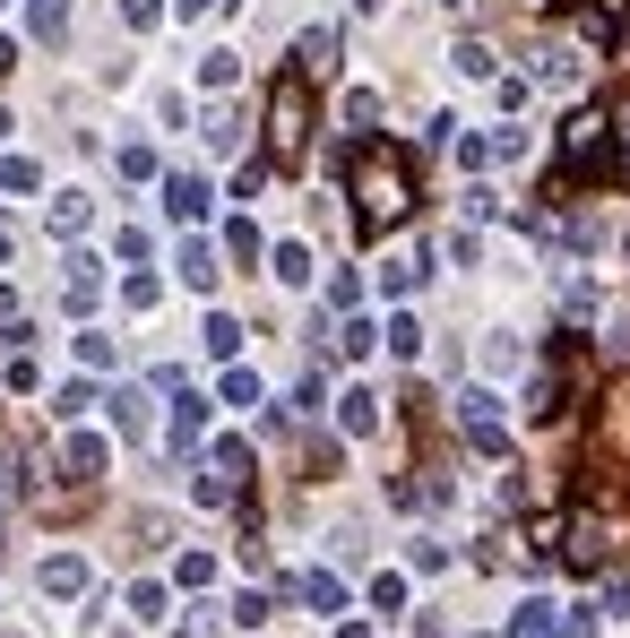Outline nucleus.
Segmentation results:
<instances>
[{
  "instance_id": "f257e3e1",
  "label": "nucleus",
  "mask_w": 630,
  "mask_h": 638,
  "mask_svg": "<svg viewBox=\"0 0 630 638\" xmlns=\"http://www.w3.org/2000/svg\"><path fill=\"white\" fill-rule=\"evenodd\" d=\"M346 198H355V225L363 234H389L415 216V164L389 148V139H355L346 155Z\"/></svg>"
},
{
  "instance_id": "f03ea898",
  "label": "nucleus",
  "mask_w": 630,
  "mask_h": 638,
  "mask_svg": "<svg viewBox=\"0 0 630 638\" xmlns=\"http://www.w3.org/2000/svg\"><path fill=\"white\" fill-rule=\"evenodd\" d=\"M260 139H268V173H294L303 155H312V78L303 69H285L276 87H268V121H260Z\"/></svg>"
},
{
  "instance_id": "7ed1b4c3",
  "label": "nucleus",
  "mask_w": 630,
  "mask_h": 638,
  "mask_svg": "<svg viewBox=\"0 0 630 638\" xmlns=\"http://www.w3.org/2000/svg\"><path fill=\"white\" fill-rule=\"evenodd\" d=\"M276 595H294V604H312V613H346V578H337V570H303V578H285Z\"/></svg>"
},
{
  "instance_id": "20e7f679",
  "label": "nucleus",
  "mask_w": 630,
  "mask_h": 638,
  "mask_svg": "<svg viewBox=\"0 0 630 638\" xmlns=\"http://www.w3.org/2000/svg\"><path fill=\"white\" fill-rule=\"evenodd\" d=\"M61 466H69V484L87 491V484H96V475L112 466V448L96 441V432H69V441H61Z\"/></svg>"
},
{
  "instance_id": "39448f33",
  "label": "nucleus",
  "mask_w": 630,
  "mask_h": 638,
  "mask_svg": "<svg viewBox=\"0 0 630 638\" xmlns=\"http://www.w3.org/2000/svg\"><path fill=\"white\" fill-rule=\"evenodd\" d=\"M164 216H173V225H199V216H208V182H199V173H164Z\"/></svg>"
},
{
  "instance_id": "423d86ee",
  "label": "nucleus",
  "mask_w": 630,
  "mask_h": 638,
  "mask_svg": "<svg viewBox=\"0 0 630 638\" xmlns=\"http://www.w3.org/2000/svg\"><path fill=\"white\" fill-rule=\"evenodd\" d=\"M337 26H303V44H294V69H303V78H328V69H337Z\"/></svg>"
},
{
  "instance_id": "0eeeda50",
  "label": "nucleus",
  "mask_w": 630,
  "mask_h": 638,
  "mask_svg": "<svg viewBox=\"0 0 630 638\" xmlns=\"http://www.w3.org/2000/svg\"><path fill=\"white\" fill-rule=\"evenodd\" d=\"M148 423H156V389H121L112 397V432H121V441H148Z\"/></svg>"
},
{
  "instance_id": "6e6552de",
  "label": "nucleus",
  "mask_w": 630,
  "mask_h": 638,
  "mask_svg": "<svg viewBox=\"0 0 630 638\" xmlns=\"http://www.w3.org/2000/svg\"><path fill=\"white\" fill-rule=\"evenodd\" d=\"M35 587L61 595V604H69V595H87V561H78V552H53V561L35 570Z\"/></svg>"
},
{
  "instance_id": "1a4fd4ad",
  "label": "nucleus",
  "mask_w": 630,
  "mask_h": 638,
  "mask_svg": "<svg viewBox=\"0 0 630 638\" xmlns=\"http://www.w3.org/2000/svg\"><path fill=\"white\" fill-rule=\"evenodd\" d=\"M173 268H182V285H191V294H216V277H225L208 242H182V250H173Z\"/></svg>"
},
{
  "instance_id": "9d476101",
  "label": "nucleus",
  "mask_w": 630,
  "mask_h": 638,
  "mask_svg": "<svg viewBox=\"0 0 630 638\" xmlns=\"http://www.w3.org/2000/svg\"><path fill=\"white\" fill-rule=\"evenodd\" d=\"M199 432H208V397H173V448H199Z\"/></svg>"
},
{
  "instance_id": "9b49d317",
  "label": "nucleus",
  "mask_w": 630,
  "mask_h": 638,
  "mask_svg": "<svg viewBox=\"0 0 630 638\" xmlns=\"http://www.w3.org/2000/svg\"><path fill=\"white\" fill-rule=\"evenodd\" d=\"M337 466H346V441H328V432H312V441H303V475H312V484H328Z\"/></svg>"
},
{
  "instance_id": "f8f14e48",
  "label": "nucleus",
  "mask_w": 630,
  "mask_h": 638,
  "mask_svg": "<svg viewBox=\"0 0 630 638\" xmlns=\"http://www.w3.org/2000/svg\"><path fill=\"white\" fill-rule=\"evenodd\" d=\"M510 638H571V621H553V604L535 595V604H519V621H510Z\"/></svg>"
},
{
  "instance_id": "ddd939ff",
  "label": "nucleus",
  "mask_w": 630,
  "mask_h": 638,
  "mask_svg": "<svg viewBox=\"0 0 630 638\" xmlns=\"http://www.w3.org/2000/svg\"><path fill=\"white\" fill-rule=\"evenodd\" d=\"M26 26H35V44H61L69 35V0H26Z\"/></svg>"
},
{
  "instance_id": "4468645a",
  "label": "nucleus",
  "mask_w": 630,
  "mask_h": 638,
  "mask_svg": "<svg viewBox=\"0 0 630 638\" xmlns=\"http://www.w3.org/2000/svg\"><path fill=\"white\" fill-rule=\"evenodd\" d=\"M337 423H346V432H380V397L346 389V397H337Z\"/></svg>"
},
{
  "instance_id": "2eb2a0df",
  "label": "nucleus",
  "mask_w": 630,
  "mask_h": 638,
  "mask_svg": "<svg viewBox=\"0 0 630 638\" xmlns=\"http://www.w3.org/2000/svg\"><path fill=\"white\" fill-rule=\"evenodd\" d=\"M458 423H467V432H492V423H501V397L492 389H458Z\"/></svg>"
},
{
  "instance_id": "dca6fc26",
  "label": "nucleus",
  "mask_w": 630,
  "mask_h": 638,
  "mask_svg": "<svg viewBox=\"0 0 630 638\" xmlns=\"http://www.w3.org/2000/svg\"><path fill=\"white\" fill-rule=\"evenodd\" d=\"M225 250H233V259H242V268H260V225H251V216H233V225H225Z\"/></svg>"
},
{
  "instance_id": "f3484780",
  "label": "nucleus",
  "mask_w": 630,
  "mask_h": 638,
  "mask_svg": "<svg viewBox=\"0 0 630 638\" xmlns=\"http://www.w3.org/2000/svg\"><path fill=\"white\" fill-rule=\"evenodd\" d=\"M208 466L225 475V484H242V475H251V441H216V448H208Z\"/></svg>"
},
{
  "instance_id": "a211bd4d",
  "label": "nucleus",
  "mask_w": 630,
  "mask_h": 638,
  "mask_svg": "<svg viewBox=\"0 0 630 638\" xmlns=\"http://www.w3.org/2000/svg\"><path fill=\"white\" fill-rule=\"evenodd\" d=\"M87 216H96L87 191H61V198H53V234H87Z\"/></svg>"
},
{
  "instance_id": "6ab92c4d",
  "label": "nucleus",
  "mask_w": 630,
  "mask_h": 638,
  "mask_svg": "<svg viewBox=\"0 0 630 638\" xmlns=\"http://www.w3.org/2000/svg\"><path fill=\"white\" fill-rule=\"evenodd\" d=\"M208 354H216V363L242 354V320H233V311H216V320H208Z\"/></svg>"
},
{
  "instance_id": "aec40b11",
  "label": "nucleus",
  "mask_w": 630,
  "mask_h": 638,
  "mask_svg": "<svg viewBox=\"0 0 630 638\" xmlns=\"http://www.w3.org/2000/svg\"><path fill=\"white\" fill-rule=\"evenodd\" d=\"M380 285H389V294H415V285H423V250L389 259V268H380Z\"/></svg>"
},
{
  "instance_id": "412c9836",
  "label": "nucleus",
  "mask_w": 630,
  "mask_h": 638,
  "mask_svg": "<svg viewBox=\"0 0 630 638\" xmlns=\"http://www.w3.org/2000/svg\"><path fill=\"white\" fill-rule=\"evenodd\" d=\"M233 78H242V61H233V52H208V61H199V87H216V96H225Z\"/></svg>"
},
{
  "instance_id": "4be33fe9",
  "label": "nucleus",
  "mask_w": 630,
  "mask_h": 638,
  "mask_svg": "<svg viewBox=\"0 0 630 638\" xmlns=\"http://www.w3.org/2000/svg\"><path fill=\"white\" fill-rule=\"evenodd\" d=\"M389 354H398V363H415V354H423V328H415V320H406V311L389 320Z\"/></svg>"
},
{
  "instance_id": "5701e85b",
  "label": "nucleus",
  "mask_w": 630,
  "mask_h": 638,
  "mask_svg": "<svg viewBox=\"0 0 630 638\" xmlns=\"http://www.w3.org/2000/svg\"><path fill=\"white\" fill-rule=\"evenodd\" d=\"M225 405H260V371L233 363V371H225Z\"/></svg>"
},
{
  "instance_id": "b1692460",
  "label": "nucleus",
  "mask_w": 630,
  "mask_h": 638,
  "mask_svg": "<svg viewBox=\"0 0 630 638\" xmlns=\"http://www.w3.org/2000/svg\"><path fill=\"white\" fill-rule=\"evenodd\" d=\"M371 604H380V613H406V578H398V570H380V578H371Z\"/></svg>"
},
{
  "instance_id": "393cba45",
  "label": "nucleus",
  "mask_w": 630,
  "mask_h": 638,
  "mask_svg": "<svg viewBox=\"0 0 630 638\" xmlns=\"http://www.w3.org/2000/svg\"><path fill=\"white\" fill-rule=\"evenodd\" d=\"M87 405H96V389H87V380H69V389L53 397V414H61V423H78V414H87Z\"/></svg>"
},
{
  "instance_id": "a878e982",
  "label": "nucleus",
  "mask_w": 630,
  "mask_h": 638,
  "mask_svg": "<svg viewBox=\"0 0 630 638\" xmlns=\"http://www.w3.org/2000/svg\"><path fill=\"white\" fill-rule=\"evenodd\" d=\"M78 363H87V371H112V337H105V328H87V337H78Z\"/></svg>"
},
{
  "instance_id": "bb28decb",
  "label": "nucleus",
  "mask_w": 630,
  "mask_h": 638,
  "mask_svg": "<svg viewBox=\"0 0 630 638\" xmlns=\"http://www.w3.org/2000/svg\"><path fill=\"white\" fill-rule=\"evenodd\" d=\"M130 613H139V621H164V587H156V578H139V587H130Z\"/></svg>"
},
{
  "instance_id": "cd10ccee",
  "label": "nucleus",
  "mask_w": 630,
  "mask_h": 638,
  "mask_svg": "<svg viewBox=\"0 0 630 638\" xmlns=\"http://www.w3.org/2000/svg\"><path fill=\"white\" fill-rule=\"evenodd\" d=\"M458 69H467V78H492V44H484V35H467V44H458Z\"/></svg>"
},
{
  "instance_id": "c85d7f7f",
  "label": "nucleus",
  "mask_w": 630,
  "mask_h": 638,
  "mask_svg": "<svg viewBox=\"0 0 630 638\" xmlns=\"http://www.w3.org/2000/svg\"><path fill=\"white\" fill-rule=\"evenodd\" d=\"M276 277H285V285H303V277H312V250L285 242V250H276Z\"/></svg>"
},
{
  "instance_id": "c756f323",
  "label": "nucleus",
  "mask_w": 630,
  "mask_h": 638,
  "mask_svg": "<svg viewBox=\"0 0 630 638\" xmlns=\"http://www.w3.org/2000/svg\"><path fill=\"white\" fill-rule=\"evenodd\" d=\"M121 173H130V182H156V148H139V139H130V148H121Z\"/></svg>"
},
{
  "instance_id": "7c9ffc66",
  "label": "nucleus",
  "mask_w": 630,
  "mask_h": 638,
  "mask_svg": "<svg viewBox=\"0 0 630 638\" xmlns=\"http://www.w3.org/2000/svg\"><path fill=\"white\" fill-rule=\"evenodd\" d=\"M233 621H242V630H260V621H268V595L242 587V595H233Z\"/></svg>"
},
{
  "instance_id": "2f4dec72",
  "label": "nucleus",
  "mask_w": 630,
  "mask_h": 638,
  "mask_svg": "<svg viewBox=\"0 0 630 638\" xmlns=\"http://www.w3.org/2000/svg\"><path fill=\"white\" fill-rule=\"evenodd\" d=\"M371 337H380L371 320H346V328H337V354H371Z\"/></svg>"
},
{
  "instance_id": "473e14b6",
  "label": "nucleus",
  "mask_w": 630,
  "mask_h": 638,
  "mask_svg": "<svg viewBox=\"0 0 630 638\" xmlns=\"http://www.w3.org/2000/svg\"><path fill=\"white\" fill-rule=\"evenodd\" d=\"M35 182H44V173H35L26 155H9V164H0V191H35Z\"/></svg>"
},
{
  "instance_id": "72a5a7b5",
  "label": "nucleus",
  "mask_w": 630,
  "mask_h": 638,
  "mask_svg": "<svg viewBox=\"0 0 630 638\" xmlns=\"http://www.w3.org/2000/svg\"><path fill=\"white\" fill-rule=\"evenodd\" d=\"M319 405H328V380H319V371H303V389H294V414H319Z\"/></svg>"
},
{
  "instance_id": "f704fd0d",
  "label": "nucleus",
  "mask_w": 630,
  "mask_h": 638,
  "mask_svg": "<svg viewBox=\"0 0 630 638\" xmlns=\"http://www.w3.org/2000/svg\"><path fill=\"white\" fill-rule=\"evenodd\" d=\"M208 148H242V121L233 112H208Z\"/></svg>"
},
{
  "instance_id": "c9c22d12",
  "label": "nucleus",
  "mask_w": 630,
  "mask_h": 638,
  "mask_svg": "<svg viewBox=\"0 0 630 638\" xmlns=\"http://www.w3.org/2000/svg\"><path fill=\"white\" fill-rule=\"evenodd\" d=\"M164 18V0H121V26H156Z\"/></svg>"
},
{
  "instance_id": "e433bc0d",
  "label": "nucleus",
  "mask_w": 630,
  "mask_h": 638,
  "mask_svg": "<svg viewBox=\"0 0 630 638\" xmlns=\"http://www.w3.org/2000/svg\"><path fill=\"white\" fill-rule=\"evenodd\" d=\"M182 638H216V613H208V604H191V621H182Z\"/></svg>"
},
{
  "instance_id": "4c0bfd02",
  "label": "nucleus",
  "mask_w": 630,
  "mask_h": 638,
  "mask_svg": "<svg viewBox=\"0 0 630 638\" xmlns=\"http://www.w3.org/2000/svg\"><path fill=\"white\" fill-rule=\"evenodd\" d=\"M173 9H182V18H208V9H216V0H173Z\"/></svg>"
},
{
  "instance_id": "58836bf2",
  "label": "nucleus",
  "mask_w": 630,
  "mask_h": 638,
  "mask_svg": "<svg viewBox=\"0 0 630 638\" xmlns=\"http://www.w3.org/2000/svg\"><path fill=\"white\" fill-rule=\"evenodd\" d=\"M9 69H18V44H9V35H0V78H9Z\"/></svg>"
},
{
  "instance_id": "ea45409f",
  "label": "nucleus",
  "mask_w": 630,
  "mask_h": 638,
  "mask_svg": "<svg viewBox=\"0 0 630 638\" xmlns=\"http://www.w3.org/2000/svg\"><path fill=\"white\" fill-rule=\"evenodd\" d=\"M0 139H9V112H0Z\"/></svg>"
},
{
  "instance_id": "a19ab883",
  "label": "nucleus",
  "mask_w": 630,
  "mask_h": 638,
  "mask_svg": "<svg viewBox=\"0 0 630 638\" xmlns=\"http://www.w3.org/2000/svg\"><path fill=\"white\" fill-rule=\"evenodd\" d=\"M0 259H9V242H0Z\"/></svg>"
}]
</instances>
